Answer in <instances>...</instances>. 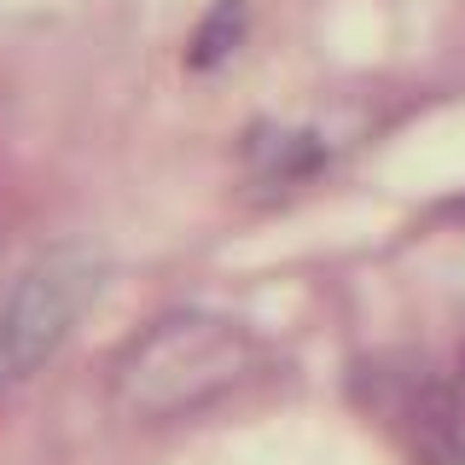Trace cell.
Returning <instances> with one entry per match:
<instances>
[{
	"mask_svg": "<svg viewBox=\"0 0 465 465\" xmlns=\"http://www.w3.org/2000/svg\"><path fill=\"white\" fill-rule=\"evenodd\" d=\"M256 367V343L239 320L181 309L163 314L116 355L111 390L134 419H186L227 396Z\"/></svg>",
	"mask_w": 465,
	"mask_h": 465,
	"instance_id": "obj_1",
	"label": "cell"
},
{
	"mask_svg": "<svg viewBox=\"0 0 465 465\" xmlns=\"http://www.w3.org/2000/svg\"><path fill=\"white\" fill-rule=\"evenodd\" d=\"M105 285V256L94 244H53L12 280L0 297V390L35 378L70 338V326L94 309Z\"/></svg>",
	"mask_w": 465,
	"mask_h": 465,
	"instance_id": "obj_2",
	"label": "cell"
},
{
	"mask_svg": "<svg viewBox=\"0 0 465 465\" xmlns=\"http://www.w3.org/2000/svg\"><path fill=\"white\" fill-rule=\"evenodd\" d=\"M367 384L378 390L372 396V413L384 419L390 430L401 436L425 465H442V460H460V419H454V396L425 372V367H390L367 372Z\"/></svg>",
	"mask_w": 465,
	"mask_h": 465,
	"instance_id": "obj_3",
	"label": "cell"
},
{
	"mask_svg": "<svg viewBox=\"0 0 465 465\" xmlns=\"http://www.w3.org/2000/svg\"><path fill=\"white\" fill-rule=\"evenodd\" d=\"M244 29V0H222V6L203 18V29L193 35V64H215V58H227V47L239 41Z\"/></svg>",
	"mask_w": 465,
	"mask_h": 465,
	"instance_id": "obj_4",
	"label": "cell"
}]
</instances>
